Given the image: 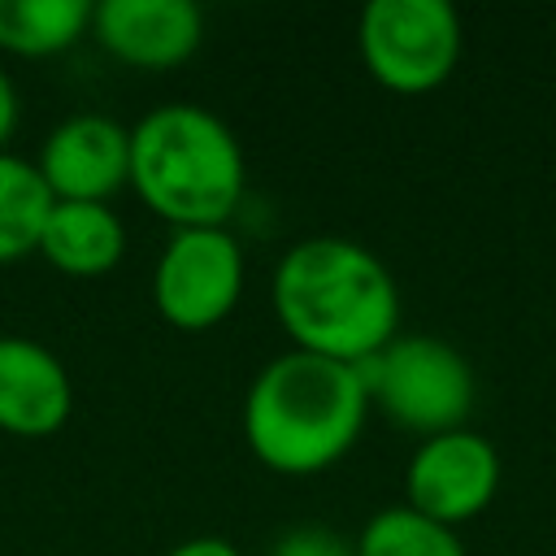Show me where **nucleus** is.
<instances>
[{
  "label": "nucleus",
  "mask_w": 556,
  "mask_h": 556,
  "mask_svg": "<svg viewBox=\"0 0 556 556\" xmlns=\"http://www.w3.org/2000/svg\"><path fill=\"white\" fill-rule=\"evenodd\" d=\"M13 126H17V91H13V83H9V74L0 70V148L9 143V135H13Z\"/></svg>",
  "instance_id": "f3484780"
},
{
  "label": "nucleus",
  "mask_w": 556,
  "mask_h": 556,
  "mask_svg": "<svg viewBox=\"0 0 556 556\" xmlns=\"http://www.w3.org/2000/svg\"><path fill=\"white\" fill-rule=\"evenodd\" d=\"M361 374L369 404L421 439L460 430L478 395L465 352L439 334H395L378 356L361 365Z\"/></svg>",
  "instance_id": "20e7f679"
},
{
  "label": "nucleus",
  "mask_w": 556,
  "mask_h": 556,
  "mask_svg": "<svg viewBox=\"0 0 556 556\" xmlns=\"http://www.w3.org/2000/svg\"><path fill=\"white\" fill-rule=\"evenodd\" d=\"M48 208L52 191L43 187L35 161L0 148V265L39 252Z\"/></svg>",
  "instance_id": "ddd939ff"
},
{
  "label": "nucleus",
  "mask_w": 556,
  "mask_h": 556,
  "mask_svg": "<svg viewBox=\"0 0 556 556\" xmlns=\"http://www.w3.org/2000/svg\"><path fill=\"white\" fill-rule=\"evenodd\" d=\"M74 382L65 361L26 334H0V430L17 439L56 434L70 421Z\"/></svg>",
  "instance_id": "9d476101"
},
{
  "label": "nucleus",
  "mask_w": 556,
  "mask_h": 556,
  "mask_svg": "<svg viewBox=\"0 0 556 556\" xmlns=\"http://www.w3.org/2000/svg\"><path fill=\"white\" fill-rule=\"evenodd\" d=\"M369 417L361 365L304 348L278 352L243 395V439L274 473H321L352 452Z\"/></svg>",
  "instance_id": "f03ea898"
},
{
  "label": "nucleus",
  "mask_w": 556,
  "mask_h": 556,
  "mask_svg": "<svg viewBox=\"0 0 556 556\" xmlns=\"http://www.w3.org/2000/svg\"><path fill=\"white\" fill-rule=\"evenodd\" d=\"M126 252L122 217L104 200H52L39 235V256L70 274V278H96L109 274Z\"/></svg>",
  "instance_id": "9b49d317"
},
{
  "label": "nucleus",
  "mask_w": 556,
  "mask_h": 556,
  "mask_svg": "<svg viewBox=\"0 0 556 556\" xmlns=\"http://www.w3.org/2000/svg\"><path fill=\"white\" fill-rule=\"evenodd\" d=\"M130 187L174 230L226 226L243 200L239 139L200 104H161L130 126Z\"/></svg>",
  "instance_id": "7ed1b4c3"
},
{
  "label": "nucleus",
  "mask_w": 556,
  "mask_h": 556,
  "mask_svg": "<svg viewBox=\"0 0 556 556\" xmlns=\"http://www.w3.org/2000/svg\"><path fill=\"white\" fill-rule=\"evenodd\" d=\"M500 473H504V465L486 434H478L469 426L430 434L408 456L404 504L456 530L460 521L478 517L495 500Z\"/></svg>",
  "instance_id": "0eeeda50"
},
{
  "label": "nucleus",
  "mask_w": 556,
  "mask_h": 556,
  "mask_svg": "<svg viewBox=\"0 0 556 556\" xmlns=\"http://www.w3.org/2000/svg\"><path fill=\"white\" fill-rule=\"evenodd\" d=\"M243 291V248L226 226H182L156 256L152 300L178 330H208L230 317Z\"/></svg>",
  "instance_id": "423d86ee"
},
{
  "label": "nucleus",
  "mask_w": 556,
  "mask_h": 556,
  "mask_svg": "<svg viewBox=\"0 0 556 556\" xmlns=\"http://www.w3.org/2000/svg\"><path fill=\"white\" fill-rule=\"evenodd\" d=\"M274 313L295 348L365 365L400 334V287L365 243L313 235L282 252Z\"/></svg>",
  "instance_id": "f257e3e1"
},
{
  "label": "nucleus",
  "mask_w": 556,
  "mask_h": 556,
  "mask_svg": "<svg viewBox=\"0 0 556 556\" xmlns=\"http://www.w3.org/2000/svg\"><path fill=\"white\" fill-rule=\"evenodd\" d=\"M269 556H356V543H348L343 534H334L330 526H291Z\"/></svg>",
  "instance_id": "2eb2a0df"
},
{
  "label": "nucleus",
  "mask_w": 556,
  "mask_h": 556,
  "mask_svg": "<svg viewBox=\"0 0 556 556\" xmlns=\"http://www.w3.org/2000/svg\"><path fill=\"white\" fill-rule=\"evenodd\" d=\"M91 30L126 65L174 70L200 48L204 17L191 0H104L91 9Z\"/></svg>",
  "instance_id": "1a4fd4ad"
},
{
  "label": "nucleus",
  "mask_w": 556,
  "mask_h": 556,
  "mask_svg": "<svg viewBox=\"0 0 556 556\" xmlns=\"http://www.w3.org/2000/svg\"><path fill=\"white\" fill-rule=\"evenodd\" d=\"M87 0H0V48L17 56H52L91 30Z\"/></svg>",
  "instance_id": "f8f14e48"
},
{
  "label": "nucleus",
  "mask_w": 556,
  "mask_h": 556,
  "mask_svg": "<svg viewBox=\"0 0 556 556\" xmlns=\"http://www.w3.org/2000/svg\"><path fill=\"white\" fill-rule=\"evenodd\" d=\"M52 200H109L130 182V130L104 113L56 122L35 161Z\"/></svg>",
  "instance_id": "6e6552de"
},
{
  "label": "nucleus",
  "mask_w": 556,
  "mask_h": 556,
  "mask_svg": "<svg viewBox=\"0 0 556 556\" xmlns=\"http://www.w3.org/2000/svg\"><path fill=\"white\" fill-rule=\"evenodd\" d=\"M361 61L387 91L421 96L460 61V17L447 0H369L361 9Z\"/></svg>",
  "instance_id": "39448f33"
},
{
  "label": "nucleus",
  "mask_w": 556,
  "mask_h": 556,
  "mask_svg": "<svg viewBox=\"0 0 556 556\" xmlns=\"http://www.w3.org/2000/svg\"><path fill=\"white\" fill-rule=\"evenodd\" d=\"M356 556H465V543L452 526L408 504H391L361 526Z\"/></svg>",
  "instance_id": "4468645a"
},
{
  "label": "nucleus",
  "mask_w": 556,
  "mask_h": 556,
  "mask_svg": "<svg viewBox=\"0 0 556 556\" xmlns=\"http://www.w3.org/2000/svg\"><path fill=\"white\" fill-rule=\"evenodd\" d=\"M165 556H239V547L226 543V539H217V534H195V539L174 543Z\"/></svg>",
  "instance_id": "dca6fc26"
}]
</instances>
